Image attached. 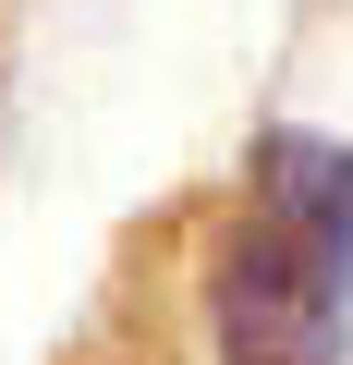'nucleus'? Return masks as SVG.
<instances>
[{"mask_svg": "<svg viewBox=\"0 0 353 365\" xmlns=\"http://www.w3.org/2000/svg\"><path fill=\"white\" fill-rule=\"evenodd\" d=\"M220 365H341L353 353V146L280 122L208 256Z\"/></svg>", "mask_w": 353, "mask_h": 365, "instance_id": "1", "label": "nucleus"}]
</instances>
